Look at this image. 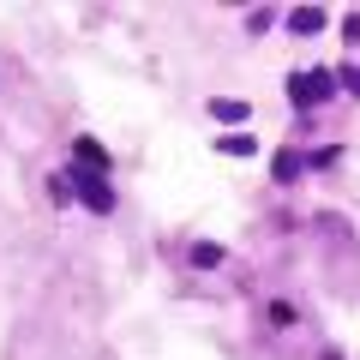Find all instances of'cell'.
<instances>
[{
  "mask_svg": "<svg viewBox=\"0 0 360 360\" xmlns=\"http://www.w3.org/2000/svg\"><path fill=\"white\" fill-rule=\"evenodd\" d=\"M66 180H72V198H84L96 217H108V210H115V186H108V174H90V168H66Z\"/></svg>",
  "mask_w": 360,
  "mask_h": 360,
  "instance_id": "obj_1",
  "label": "cell"
},
{
  "mask_svg": "<svg viewBox=\"0 0 360 360\" xmlns=\"http://www.w3.org/2000/svg\"><path fill=\"white\" fill-rule=\"evenodd\" d=\"M330 90H336V78H330V72H295V78H288V96H295L300 108H319Z\"/></svg>",
  "mask_w": 360,
  "mask_h": 360,
  "instance_id": "obj_2",
  "label": "cell"
},
{
  "mask_svg": "<svg viewBox=\"0 0 360 360\" xmlns=\"http://www.w3.org/2000/svg\"><path fill=\"white\" fill-rule=\"evenodd\" d=\"M288 30H295V37H312V30H324V6H295V13H288Z\"/></svg>",
  "mask_w": 360,
  "mask_h": 360,
  "instance_id": "obj_3",
  "label": "cell"
},
{
  "mask_svg": "<svg viewBox=\"0 0 360 360\" xmlns=\"http://www.w3.org/2000/svg\"><path fill=\"white\" fill-rule=\"evenodd\" d=\"M78 168H90V174H108V156H103V144H90V139H78Z\"/></svg>",
  "mask_w": 360,
  "mask_h": 360,
  "instance_id": "obj_4",
  "label": "cell"
},
{
  "mask_svg": "<svg viewBox=\"0 0 360 360\" xmlns=\"http://www.w3.org/2000/svg\"><path fill=\"white\" fill-rule=\"evenodd\" d=\"M210 115H217V120H229V127H240V120L252 115V108H246V103H234V96H217V103H210Z\"/></svg>",
  "mask_w": 360,
  "mask_h": 360,
  "instance_id": "obj_5",
  "label": "cell"
},
{
  "mask_svg": "<svg viewBox=\"0 0 360 360\" xmlns=\"http://www.w3.org/2000/svg\"><path fill=\"white\" fill-rule=\"evenodd\" d=\"M295 174H300V156L283 150V156H276V180H295Z\"/></svg>",
  "mask_w": 360,
  "mask_h": 360,
  "instance_id": "obj_6",
  "label": "cell"
},
{
  "mask_svg": "<svg viewBox=\"0 0 360 360\" xmlns=\"http://www.w3.org/2000/svg\"><path fill=\"white\" fill-rule=\"evenodd\" d=\"M193 264H222V246H205V240H198V246H193Z\"/></svg>",
  "mask_w": 360,
  "mask_h": 360,
  "instance_id": "obj_7",
  "label": "cell"
},
{
  "mask_svg": "<svg viewBox=\"0 0 360 360\" xmlns=\"http://www.w3.org/2000/svg\"><path fill=\"white\" fill-rule=\"evenodd\" d=\"M336 78H342V84H348V90H354V96H360V66H342V72H336Z\"/></svg>",
  "mask_w": 360,
  "mask_h": 360,
  "instance_id": "obj_8",
  "label": "cell"
}]
</instances>
